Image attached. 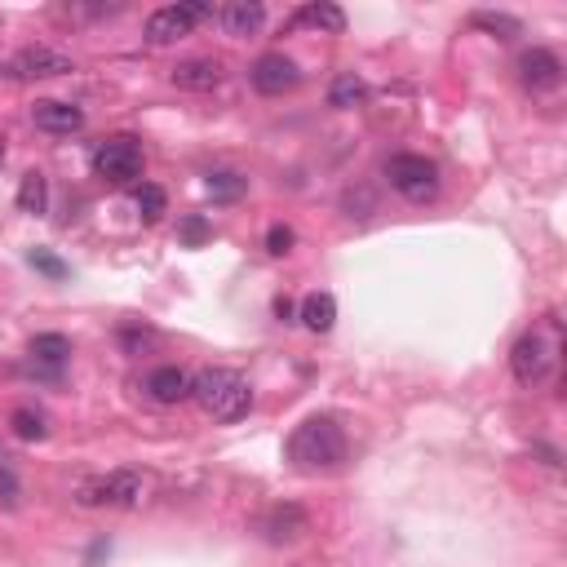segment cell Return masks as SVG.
<instances>
[{"mask_svg": "<svg viewBox=\"0 0 567 567\" xmlns=\"http://www.w3.org/2000/svg\"><path fill=\"white\" fill-rule=\"evenodd\" d=\"M563 364V324L554 315H545L541 324H532L528 333L514 342L510 350V373L519 386H550L559 377Z\"/></svg>", "mask_w": 567, "mask_h": 567, "instance_id": "obj_1", "label": "cell"}, {"mask_svg": "<svg viewBox=\"0 0 567 567\" xmlns=\"http://www.w3.org/2000/svg\"><path fill=\"white\" fill-rule=\"evenodd\" d=\"M288 461L297 470H337L346 461V430L337 417H306L302 426L288 435Z\"/></svg>", "mask_w": 567, "mask_h": 567, "instance_id": "obj_2", "label": "cell"}, {"mask_svg": "<svg viewBox=\"0 0 567 567\" xmlns=\"http://www.w3.org/2000/svg\"><path fill=\"white\" fill-rule=\"evenodd\" d=\"M191 399L213 421H240L253 408V386L235 368H200L191 377Z\"/></svg>", "mask_w": 567, "mask_h": 567, "instance_id": "obj_3", "label": "cell"}, {"mask_svg": "<svg viewBox=\"0 0 567 567\" xmlns=\"http://www.w3.org/2000/svg\"><path fill=\"white\" fill-rule=\"evenodd\" d=\"M147 497V479L138 470H111L76 483V505L85 510H133Z\"/></svg>", "mask_w": 567, "mask_h": 567, "instance_id": "obj_4", "label": "cell"}, {"mask_svg": "<svg viewBox=\"0 0 567 567\" xmlns=\"http://www.w3.org/2000/svg\"><path fill=\"white\" fill-rule=\"evenodd\" d=\"M386 182L404 195V200H412V204H426V200H435V195H439L435 160L412 156V151H399V156L386 160Z\"/></svg>", "mask_w": 567, "mask_h": 567, "instance_id": "obj_5", "label": "cell"}, {"mask_svg": "<svg viewBox=\"0 0 567 567\" xmlns=\"http://www.w3.org/2000/svg\"><path fill=\"white\" fill-rule=\"evenodd\" d=\"M94 173L111 187H129L142 173V147L129 133H116V138H102L94 147Z\"/></svg>", "mask_w": 567, "mask_h": 567, "instance_id": "obj_6", "label": "cell"}, {"mask_svg": "<svg viewBox=\"0 0 567 567\" xmlns=\"http://www.w3.org/2000/svg\"><path fill=\"white\" fill-rule=\"evenodd\" d=\"M204 18H213V5H204V0H182V5H164L156 14L147 18V27H142V36H147V45H173V40L191 36L195 23H204Z\"/></svg>", "mask_w": 567, "mask_h": 567, "instance_id": "obj_7", "label": "cell"}, {"mask_svg": "<svg viewBox=\"0 0 567 567\" xmlns=\"http://www.w3.org/2000/svg\"><path fill=\"white\" fill-rule=\"evenodd\" d=\"M27 373L36 381H63L67 373V359H71V342L63 333H40L32 337V346H27Z\"/></svg>", "mask_w": 567, "mask_h": 567, "instance_id": "obj_8", "label": "cell"}, {"mask_svg": "<svg viewBox=\"0 0 567 567\" xmlns=\"http://www.w3.org/2000/svg\"><path fill=\"white\" fill-rule=\"evenodd\" d=\"M249 80H253L257 94L280 98V94H288V89L302 85V71H297V63H293L288 54H262V58H257V63L249 67Z\"/></svg>", "mask_w": 567, "mask_h": 567, "instance_id": "obj_9", "label": "cell"}, {"mask_svg": "<svg viewBox=\"0 0 567 567\" xmlns=\"http://www.w3.org/2000/svg\"><path fill=\"white\" fill-rule=\"evenodd\" d=\"M67 71H76L71 58L49 45H27L23 54L9 63V76H18V80H49V76H67Z\"/></svg>", "mask_w": 567, "mask_h": 567, "instance_id": "obj_10", "label": "cell"}, {"mask_svg": "<svg viewBox=\"0 0 567 567\" xmlns=\"http://www.w3.org/2000/svg\"><path fill=\"white\" fill-rule=\"evenodd\" d=\"M519 80H523V89H532V94H550V89H559L563 85L559 54H550V49H528V54L519 58Z\"/></svg>", "mask_w": 567, "mask_h": 567, "instance_id": "obj_11", "label": "cell"}, {"mask_svg": "<svg viewBox=\"0 0 567 567\" xmlns=\"http://www.w3.org/2000/svg\"><path fill=\"white\" fill-rule=\"evenodd\" d=\"M142 390H147L151 404H182V399H191V373L178 364H160L151 368L147 377H142Z\"/></svg>", "mask_w": 567, "mask_h": 567, "instance_id": "obj_12", "label": "cell"}, {"mask_svg": "<svg viewBox=\"0 0 567 567\" xmlns=\"http://www.w3.org/2000/svg\"><path fill=\"white\" fill-rule=\"evenodd\" d=\"M32 125L40 133H54V138H71V133L85 129V111H80L76 102L45 98V102H36V107H32Z\"/></svg>", "mask_w": 567, "mask_h": 567, "instance_id": "obj_13", "label": "cell"}, {"mask_svg": "<svg viewBox=\"0 0 567 567\" xmlns=\"http://www.w3.org/2000/svg\"><path fill=\"white\" fill-rule=\"evenodd\" d=\"M306 528H311V519H306V510L302 505H293V501H284V505H271L266 510V519H262V536L271 545H284V541H297Z\"/></svg>", "mask_w": 567, "mask_h": 567, "instance_id": "obj_14", "label": "cell"}, {"mask_svg": "<svg viewBox=\"0 0 567 567\" xmlns=\"http://www.w3.org/2000/svg\"><path fill=\"white\" fill-rule=\"evenodd\" d=\"M169 80L178 89H191V94H209V89L222 85V63L218 58H187L169 71Z\"/></svg>", "mask_w": 567, "mask_h": 567, "instance_id": "obj_15", "label": "cell"}, {"mask_svg": "<svg viewBox=\"0 0 567 567\" xmlns=\"http://www.w3.org/2000/svg\"><path fill=\"white\" fill-rule=\"evenodd\" d=\"M218 18H222L226 36H253L257 27L266 23V9L257 5V0H231V5L218 9Z\"/></svg>", "mask_w": 567, "mask_h": 567, "instance_id": "obj_16", "label": "cell"}, {"mask_svg": "<svg viewBox=\"0 0 567 567\" xmlns=\"http://www.w3.org/2000/svg\"><path fill=\"white\" fill-rule=\"evenodd\" d=\"M297 27H315V32H328V36H342L346 32V14L337 5H328V0H315V5H302L293 14Z\"/></svg>", "mask_w": 567, "mask_h": 567, "instance_id": "obj_17", "label": "cell"}, {"mask_svg": "<svg viewBox=\"0 0 567 567\" xmlns=\"http://www.w3.org/2000/svg\"><path fill=\"white\" fill-rule=\"evenodd\" d=\"M297 319H302L311 333H328V328L337 324V297L333 293H311L302 302V311H297Z\"/></svg>", "mask_w": 567, "mask_h": 567, "instance_id": "obj_18", "label": "cell"}, {"mask_svg": "<svg viewBox=\"0 0 567 567\" xmlns=\"http://www.w3.org/2000/svg\"><path fill=\"white\" fill-rule=\"evenodd\" d=\"M18 209L32 213V218H40V213L49 209V178L45 173H23V182H18Z\"/></svg>", "mask_w": 567, "mask_h": 567, "instance_id": "obj_19", "label": "cell"}, {"mask_svg": "<svg viewBox=\"0 0 567 567\" xmlns=\"http://www.w3.org/2000/svg\"><path fill=\"white\" fill-rule=\"evenodd\" d=\"M364 98H368V85L355 76V71H342V76L333 80V89H328V107H364Z\"/></svg>", "mask_w": 567, "mask_h": 567, "instance_id": "obj_20", "label": "cell"}, {"mask_svg": "<svg viewBox=\"0 0 567 567\" xmlns=\"http://www.w3.org/2000/svg\"><path fill=\"white\" fill-rule=\"evenodd\" d=\"M204 187H209L213 200H222V204H226V200H240L244 187H249V178H240V173H235V169H213Z\"/></svg>", "mask_w": 567, "mask_h": 567, "instance_id": "obj_21", "label": "cell"}, {"mask_svg": "<svg viewBox=\"0 0 567 567\" xmlns=\"http://www.w3.org/2000/svg\"><path fill=\"white\" fill-rule=\"evenodd\" d=\"M133 204H138V213H142V222H160L164 218V191L156 187V182H142L138 191H133Z\"/></svg>", "mask_w": 567, "mask_h": 567, "instance_id": "obj_22", "label": "cell"}, {"mask_svg": "<svg viewBox=\"0 0 567 567\" xmlns=\"http://www.w3.org/2000/svg\"><path fill=\"white\" fill-rule=\"evenodd\" d=\"M470 23L479 27V32H492V36H501V40H510V36H519V32H523L519 18H510V14H488V9L470 14Z\"/></svg>", "mask_w": 567, "mask_h": 567, "instance_id": "obj_23", "label": "cell"}, {"mask_svg": "<svg viewBox=\"0 0 567 567\" xmlns=\"http://www.w3.org/2000/svg\"><path fill=\"white\" fill-rule=\"evenodd\" d=\"M27 266L40 271L45 280H67V275H71V266L63 262V257H54L49 249H32V253H27Z\"/></svg>", "mask_w": 567, "mask_h": 567, "instance_id": "obj_24", "label": "cell"}, {"mask_svg": "<svg viewBox=\"0 0 567 567\" xmlns=\"http://www.w3.org/2000/svg\"><path fill=\"white\" fill-rule=\"evenodd\" d=\"M14 435L18 439H45V417L32 408H18L14 412Z\"/></svg>", "mask_w": 567, "mask_h": 567, "instance_id": "obj_25", "label": "cell"}, {"mask_svg": "<svg viewBox=\"0 0 567 567\" xmlns=\"http://www.w3.org/2000/svg\"><path fill=\"white\" fill-rule=\"evenodd\" d=\"M293 244H297V235H293V226H284V222H275L271 231H266V253L271 257H284V253H293Z\"/></svg>", "mask_w": 567, "mask_h": 567, "instance_id": "obj_26", "label": "cell"}, {"mask_svg": "<svg viewBox=\"0 0 567 567\" xmlns=\"http://www.w3.org/2000/svg\"><path fill=\"white\" fill-rule=\"evenodd\" d=\"M178 235H182V244H191V249H200V244L213 235V226H209V218H200V213H195V218H187V222L178 226Z\"/></svg>", "mask_w": 567, "mask_h": 567, "instance_id": "obj_27", "label": "cell"}, {"mask_svg": "<svg viewBox=\"0 0 567 567\" xmlns=\"http://www.w3.org/2000/svg\"><path fill=\"white\" fill-rule=\"evenodd\" d=\"M120 346H125L129 355H142L147 346H156V333H151V328H120Z\"/></svg>", "mask_w": 567, "mask_h": 567, "instance_id": "obj_28", "label": "cell"}, {"mask_svg": "<svg viewBox=\"0 0 567 567\" xmlns=\"http://www.w3.org/2000/svg\"><path fill=\"white\" fill-rule=\"evenodd\" d=\"M107 554H111V541H107V536H98V541L89 545V554H85V567H98Z\"/></svg>", "mask_w": 567, "mask_h": 567, "instance_id": "obj_29", "label": "cell"}, {"mask_svg": "<svg viewBox=\"0 0 567 567\" xmlns=\"http://www.w3.org/2000/svg\"><path fill=\"white\" fill-rule=\"evenodd\" d=\"M14 497H18V479H14L9 470H0V501L14 505Z\"/></svg>", "mask_w": 567, "mask_h": 567, "instance_id": "obj_30", "label": "cell"}, {"mask_svg": "<svg viewBox=\"0 0 567 567\" xmlns=\"http://www.w3.org/2000/svg\"><path fill=\"white\" fill-rule=\"evenodd\" d=\"M275 319H280V324H293V319H297V306L288 302V297H275Z\"/></svg>", "mask_w": 567, "mask_h": 567, "instance_id": "obj_31", "label": "cell"}, {"mask_svg": "<svg viewBox=\"0 0 567 567\" xmlns=\"http://www.w3.org/2000/svg\"><path fill=\"white\" fill-rule=\"evenodd\" d=\"M0 164H5V138H0Z\"/></svg>", "mask_w": 567, "mask_h": 567, "instance_id": "obj_32", "label": "cell"}]
</instances>
